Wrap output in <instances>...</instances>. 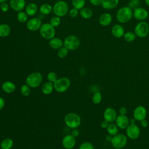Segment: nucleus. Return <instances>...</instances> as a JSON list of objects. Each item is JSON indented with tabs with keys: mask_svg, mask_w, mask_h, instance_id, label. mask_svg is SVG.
Returning a JSON list of instances; mask_svg holds the SVG:
<instances>
[{
	"mask_svg": "<svg viewBox=\"0 0 149 149\" xmlns=\"http://www.w3.org/2000/svg\"><path fill=\"white\" fill-rule=\"evenodd\" d=\"M81 118L76 113L70 112L67 113L64 118L66 125L71 129H76L81 124Z\"/></svg>",
	"mask_w": 149,
	"mask_h": 149,
	"instance_id": "nucleus-1",
	"label": "nucleus"
},
{
	"mask_svg": "<svg viewBox=\"0 0 149 149\" xmlns=\"http://www.w3.org/2000/svg\"><path fill=\"white\" fill-rule=\"evenodd\" d=\"M133 16L132 9L129 6H123L118 10L116 17L119 23H126L131 20Z\"/></svg>",
	"mask_w": 149,
	"mask_h": 149,
	"instance_id": "nucleus-2",
	"label": "nucleus"
},
{
	"mask_svg": "<svg viewBox=\"0 0 149 149\" xmlns=\"http://www.w3.org/2000/svg\"><path fill=\"white\" fill-rule=\"evenodd\" d=\"M42 81V75L39 72H34L30 73L26 79V83L31 88H37Z\"/></svg>",
	"mask_w": 149,
	"mask_h": 149,
	"instance_id": "nucleus-3",
	"label": "nucleus"
},
{
	"mask_svg": "<svg viewBox=\"0 0 149 149\" xmlns=\"http://www.w3.org/2000/svg\"><path fill=\"white\" fill-rule=\"evenodd\" d=\"M54 90L60 93L66 91L70 86V80L66 77L58 78L54 83Z\"/></svg>",
	"mask_w": 149,
	"mask_h": 149,
	"instance_id": "nucleus-4",
	"label": "nucleus"
},
{
	"mask_svg": "<svg viewBox=\"0 0 149 149\" xmlns=\"http://www.w3.org/2000/svg\"><path fill=\"white\" fill-rule=\"evenodd\" d=\"M52 11L55 16L59 17H63L69 12V6L65 1H58L52 7Z\"/></svg>",
	"mask_w": 149,
	"mask_h": 149,
	"instance_id": "nucleus-5",
	"label": "nucleus"
},
{
	"mask_svg": "<svg viewBox=\"0 0 149 149\" xmlns=\"http://www.w3.org/2000/svg\"><path fill=\"white\" fill-rule=\"evenodd\" d=\"M39 30L40 34L41 37L46 40H51L55 37V29L49 23H45L42 24Z\"/></svg>",
	"mask_w": 149,
	"mask_h": 149,
	"instance_id": "nucleus-6",
	"label": "nucleus"
},
{
	"mask_svg": "<svg viewBox=\"0 0 149 149\" xmlns=\"http://www.w3.org/2000/svg\"><path fill=\"white\" fill-rule=\"evenodd\" d=\"M80 44V40L74 35L67 36L63 41V46L68 50H75L79 48Z\"/></svg>",
	"mask_w": 149,
	"mask_h": 149,
	"instance_id": "nucleus-7",
	"label": "nucleus"
},
{
	"mask_svg": "<svg viewBox=\"0 0 149 149\" xmlns=\"http://www.w3.org/2000/svg\"><path fill=\"white\" fill-rule=\"evenodd\" d=\"M134 33L139 37H146L149 33L148 24L144 21L140 22L134 28Z\"/></svg>",
	"mask_w": 149,
	"mask_h": 149,
	"instance_id": "nucleus-8",
	"label": "nucleus"
},
{
	"mask_svg": "<svg viewBox=\"0 0 149 149\" xmlns=\"http://www.w3.org/2000/svg\"><path fill=\"white\" fill-rule=\"evenodd\" d=\"M127 141V137L124 134H117L112 138L111 143L115 148H122L126 146Z\"/></svg>",
	"mask_w": 149,
	"mask_h": 149,
	"instance_id": "nucleus-9",
	"label": "nucleus"
},
{
	"mask_svg": "<svg viewBox=\"0 0 149 149\" xmlns=\"http://www.w3.org/2000/svg\"><path fill=\"white\" fill-rule=\"evenodd\" d=\"M126 133L130 139L134 140L139 137L140 131L139 127L135 123H130L126 128Z\"/></svg>",
	"mask_w": 149,
	"mask_h": 149,
	"instance_id": "nucleus-10",
	"label": "nucleus"
},
{
	"mask_svg": "<svg viewBox=\"0 0 149 149\" xmlns=\"http://www.w3.org/2000/svg\"><path fill=\"white\" fill-rule=\"evenodd\" d=\"M41 20L40 18L33 17L29 19L26 23V27L28 30L34 31L40 29L42 25Z\"/></svg>",
	"mask_w": 149,
	"mask_h": 149,
	"instance_id": "nucleus-11",
	"label": "nucleus"
},
{
	"mask_svg": "<svg viewBox=\"0 0 149 149\" xmlns=\"http://www.w3.org/2000/svg\"><path fill=\"white\" fill-rule=\"evenodd\" d=\"M63 147L65 149H72L76 144V137L71 134L65 136L62 140Z\"/></svg>",
	"mask_w": 149,
	"mask_h": 149,
	"instance_id": "nucleus-12",
	"label": "nucleus"
},
{
	"mask_svg": "<svg viewBox=\"0 0 149 149\" xmlns=\"http://www.w3.org/2000/svg\"><path fill=\"white\" fill-rule=\"evenodd\" d=\"M147 111L146 108L143 106L137 107L133 111V116L136 120L141 121L146 117Z\"/></svg>",
	"mask_w": 149,
	"mask_h": 149,
	"instance_id": "nucleus-13",
	"label": "nucleus"
},
{
	"mask_svg": "<svg viewBox=\"0 0 149 149\" xmlns=\"http://www.w3.org/2000/svg\"><path fill=\"white\" fill-rule=\"evenodd\" d=\"M115 122L118 127L121 129H126L130 123V120L128 118L126 115H118L116 118Z\"/></svg>",
	"mask_w": 149,
	"mask_h": 149,
	"instance_id": "nucleus-14",
	"label": "nucleus"
},
{
	"mask_svg": "<svg viewBox=\"0 0 149 149\" xmlns=\"http://www.w3.org/2000/svg\"><path fill=\"white\" fill-rule=\"evenodd\" d=\"M133 15L135 19L140 21H143L146 20L148 16V12L145 9L140 7L134 9Z\"/></svg>",
	"mask_w": 149,
	"mask_h": 149,
	"instance_id": "nucleus-15",
	"label": "nucleus"
},
{
	"mask_svg": "<svg viewBox=\"0 0 149 149\" xmlns=\"http://www.w3.org/2000/svg\"><path fill=\"white\" fill-rule=\"evenodd\" d=\"M9 5L10 8L16 12H20L26 6L25 0H10Z\"/></svg>",
	"mask_w": 149,
	"mask_h": 149,
	"instance_id": "nucleus-16",
	"label": "nucleus"
},
{
	"mask_svg": "<svg viewBox=\"0 0 149 149\" xmlns=\"http://www.w3.org/2000/svg\"><path fill=\"white\" fill-rule=\"evenodd\" d=\"M116 117H117L116 112L113 108H107L104 111V120H105L108 123H111L115 120Z\"/></svg>",
	"mask_w": 149,
	"mask_h": 149,
	"instance_id": "nucleus-17",
	"label": "nucleus"
},
{
	"mask_svg": "<svg viewBox=\"0 0 149 149\" xmlns=\"http://www.w3.org/2000/svg\"><path fill=\"white\" fill-rule=\"evenodd\" d=\"M1 88L3 92L8 94H10L15 91L16 86L10 81H6L2 83Z\"/></svg>",
	"mask_w": 149,
	"mask_h": 149,
	"instance_id": "nucleus-18",
	"label": "nucleus"
},
{
	"mask_svg": "<svg viewBox=\"0 0 149 149\" xmlns=\"http://www.w3.org/2000/svg\"><path fill=\"white\" fill-rule=\"evenodd\" d=\"M112 20V17L111 14L105 13L102 14L99 17V23L103 26H107L109 25Z\"/></svg>",
	"mask_w": 149,
	"mask_h": 149,
	"instance_id": "nucleus-19",
	"label": "nucleus"
},
{
	"mask_svg": "<svg viewBox=\"0 0 149 149\" xmlns=\"http://www.w3.org/2000/svg\"><path fill=\"white\" fill-rule=\"evenodd\" d=\"M112 35L116 38H120L125 34V30L120 24L114 25L111 30Z\"/></svg>",
	"mask_w": 149,
	"mask_h": 149,
	"instance_id": "nucleus-20",
	"label": "nucleus"
},
{
	"mask_svg": "<svg viewBox=\"0 0 149 149\" xmlns=\"http://www.w3.org/2000/svg\"><path fill=\"white\" fill-rule=\"evenodd\" d=\"M119 0H102L101 5L105 9H112L117 6Z\"/></svg>",
	"mask_w": 149,
	"mask_h": 149,
	"instance_id": "nucleus-21",
	"label": "nucleus"
},
{
	"mask_svg": "<svg viewBox=\"0 0 149 149\" xmlns=\"http://www.w3.org/2000/svg\"><path fill=\"white\" fill-rule=\"evenodd\" d=\"M49 45L52 49H59L63 47V42L61 39L59 38L54 37L49 40Z\"/></svg>",
	"mask_w": 149,
	"mask_h": 149,
	"instance_id": "nucleus-22",
	"label": "nucleus"
},
{
	"mask_svg": "<svg viewBox=\"0 0 149 149\" xmlns=\"http://www.w3.org/2000/svg\"><path fill=\"white\" fill-rule=\"evenodd\" d=\"M54 90V84L49 81L45 82L41 86V91L43 94L48 95L51 94Z\"/></svg>",
	"mask_w": 149,
	"mask_h": 149,
	"instance_id": "nucleus-23",
	"label": "nucleus"
},
{
	"mask_svg": "<svg viewBox=\"0 0 149 149\" xmlns=\"http://www.w3.org/2000/svg\"><path fill=\"white\" fill-rule=\"evenodd\" d=\"M38 10V7L37 5L34 3H30L26 6V13L27 15L33 16L35 15Z\"/></svg>",
	"mask_w": 149,
	"mask_h": 149,
	"instance_id": "nucleus-24",
	"label": "nucleus"
},
{
	"mask_svg": "<svg viewBox=\"0 0 149 149\" xmlns=\"http://www.w3.org/2000/svg\"><path fill=\"white\" fill-rule=\"evenodd\" d=\"M11 29L10 27L7 24H0V37H6L8 36L10 33Z\"/></svg>",
	"mask_w": 149,
	"mask_h": 149,
	"instance_id": "nucleus-25",
	"label": "nucleus"
},
{
	"mask_svg": "<svg viewBox=\"0 0 149 149\" xmlns=\"http://www.w3.org/2000/svg\"><path fill=\"white\" fill-rule=\"evenodd\" d=\"M13 146V141L12 139L6 137L1 141V149H11Z\"/></svg>",
	"mask_w": 149,
	"mask_h": 149,
	"instance_id": "nucleus-26",
	"label": "nucleus"
},
{
	"mask_svg": "<svg viewBox=\"0 0 149 149\" xmlns=\"http://www.w3.org/2000/svg\"><path fill=\"white\" fill-rule=\"evenodd\" d=\"M80 14L83 18L88 19L92 17L93 11L88 8H83L81 9H80Z\"/></svg>",
	"mask_w": 149,
	"mask_h": 149,
	"instance_id": "nucleus-27",
	"label": "nucleus"
},
{
	"mask_svg": "<svg viewBox=\"0 0 149 149\" xmlns=\"http://www.w3.org/2000/svg\"><path fill=\"white\" fill-rule=\"evenodd\" d=\"M52 10V7L48 3H44L40 7V12L41 14L47 15H48Z\"/></svg>",
	"mask_w": 149,
	"mask_h": 149,
	"instance_id": "nucleus-28",
	"label": "nucleus"
},
{
	"mask_svg": "<svg viewBox=\"0 0 149 149\" xmlns=\"http://www.w3.org/2000/svg\"><path fill=\"white\" fill-rule=\"evenodd\" d=\"M107 131L109 135L113 136L118 134V128L116 125L113 123H110L108 125L107 127Z\"/></svg>",
	"mask_w": 149,
	"mask_h": 149,
	"instance_id": "nucleus-29",
	"label": "nucleus"
},
{
	"mask_svg": "<svg viewBox=\"0 0 149 149\" xmlns=\"http://www.w3.org/2000/svg\"><path fill=\"white\" fill-rule=\"evenodd\" d=\"M20 93L24 97H27L30 95L31 93V87L29 86L26 83L22 86L20 88Z\"/></svg>",
	"mask_w": 149,
	"mask_h": 149,
	"instance_id": "nucleus-30",
	"label": "nucleus"
},
{
	"mask_svg": "<svg viewBox=\"0 0 149 149\" xmlns=\"http://www.w3.org/2000/svg\"><path fill=\"white\" fill-rule=\"evenodd\" d=\"M72 5L73 8L79 9H81L85 5V0H72Z\"/></svg>",
	"mask_w": 149,
	"mask_h": 149,
	"instance_id": "nucleus-31",
	"label": "nucleus"
},
{
	"mask_svg": "<svg viewBox=\"0 0 149 149\" xmlns=\"http://www.w3.org/2000/svg\"><path fill=\"white\" fill-rule=\"evenodd\" d=\"M136 37V35L135 34V33L132 31H127L126 33H125L123 36L124 40L126 41L129 42L133 41L135 40Z\"/></svg>",
	"mask_w": 149,
	"mask_h": 149,
	"instance_id": "nucleus-32",
	"label": "nucleus"
},
{
	"mask_svg": "<svg viewBox=\"0 0 149 149\" xmlns=\"http://www.w3.org/2000/svg\"><path fill=\"white\" fill-rule=\"evenodd\" d=\"M27 15L24 12L20 11L17 14V19L20 23H25L27 20Z\"/></svg>",
	"mask_w": 149,
	"mask_h": 149,
	"instance_id": "nucleus-33",
	"label": "nucleus"
},
{
	"mask_svg": "<svg viewBox=\"0 0 149 149\" xmlns=\"http://www.w3.org/2000/svg\"><path fill=\"white\" fill-rule=\"evenodd\" d=\"M102 100V95L100 92H95L92 97L93 102L95 104H99Z\"/></svg>",
	"mask_w": 149,
	"mask_h": 149,
	"instance_id": "nucleus-34",
	"label": "nucleus"
},
{
	"mask_svg": "<svg viewBox=\"0 0 149 149\" xmlns=\"http://www.w3.org/2000/svg\"><path fill=\"white\" fill-rule=\"evenodd\" d=\"M47 78L48 81H50L51 83H53L58 79L56 73L54 72H49L47 74Z\"/></svg>",
	"mask_w": 149,
	"mask_h": 149,
	"instance_id": "nucleus-35",
	"label": "nucleus"
},
{
	"mask_svg": "<svg viewBox=\"0 0 149 149\" xmlns=\"http://www.w3.org/2000/svg\"><path fill=\"white\" fill-rule=\"evenodd\" d=\"M61 19L58 16H54L52 17L51 20H50V22H49V23L54 27H58L60 23H61Z\"/></svg>",
	"mask_w": 149,
	"mask_h": 149,
	"instance_id": "nucleus-36",
	"label": "nucleus"
},
{
	"mask_svg": "<svg viewBox=\"0 0 149 149\" xmlns=\"http://www.w3.org/2000/svg\"><path fill=\"white\" fill-rule=\"evenodd\" d=\"M68 54V49L65 47H62L58 49V56L61 58H65V56H66Z\"/></svg>",
	"mask_w": 149,
	"mask_h": 149,
	"instance_id": "nucleus-37",
	"label": "nucleus"
},
{
	"mask_svg": "<svg viewBox=\"0 0 149 149\" xmlns=\"http://www.w3.org/2000/svg\"><path fill=\"white\" fill-rule=\"evenodd\" d=\"M140 4V0H130L128 3V6L130 8L132 9H135L139 8V5Z\"/></svg>",
	"mask_w": 149,
	"mask_h": 149,
	"instance_id": "nucleus-38",
	"label": "nucleus"
},
{
	"mask_svg": "<svg viewBox=\"0 0 149 149\" xmlns=\"http://www.w3.org/2000/svg\"><path fill=\"white\" fill-rule=\"evenodd\" d=\"M79 149H94L93 145L88 141L83 142L79 146Z\"/></svg>",
	"mask_w": 149,
	"mask_h": 149,
	"instance_id": "nucleus-39",
	"label": "nucleus"
},
{
	"mask_svg": "<svg viewBox=\"0 0 149 149\" xmlns=\"http://www.w3.org/2000/svg\"><path fill=\"white\" fill-rule=\"evenodd\" d=\"M9 6L6 2L1 3L0 5V9L3 12H8L9 10Z\"/></svg>",
	"mask_w": 149,
	"mask_h": 149,
	"instance_id": "nucleus-40",
	"label": "nucleus"
},
{
	"mask_svg": "<svg viewBox=\"0 0 149 149\" xmlns=\"http://www.w3.org/2000/svg\"><path fill=\"white\" fill-rule=\"evenodd\" d=\"M69 15L71 17H75L78 15V10L74 8H72L69 11Z\"/></svg>",
	"mask_w": 149,
	"mask_h": 149,
	"instance_id": "nucleus-41",
	"label": "nucleus"
},
{
	"mask_svg": "<svg viewBox=\"0 0 149 149\" xmlns=\"http://www.w3.org/2000/svg\"><path fill=\"white\" fill-rule=\"evenodd\" d=\"M90 2L94 6H98L101 5L102 0H90Z\"/></svg>",
	"mask_w": 149,
	"mask_h": 149,
	"instance_id": "nucleus-42",
	"label": "nucleus"
},
{
	"mask_svg": "<svg viewBox=\"0 0 149 149\" xmlns=\"http://www.w3.org/2000/svg\"><path fill=\"white\" fill-rule=\"evenodd\" d=\"M5 101L4 99L2 97H0V111L3 108V107H5Z\"/></svg>",
	"mask_w": 149,
	"mask_h": 149,
	"instance_id": "nucleus-43",
	"label": "nucleus"
},
{
	"mask_svg": "<svg viewBox=\"0 0 149 149\" xmlns=\"http://www.w3.org/2000/svg\"><path fill=\"white\" fill-rule=\"evenodd\" d=\"M127 112V109L125 107H121L119 109V113L120 115H126V113Z\"/></svg>",
	"mask_w": 149,
	"mask_h": 149,
	"instance_id": "nucleus-44",
	"label": "nucleus"
},
{
	"mask_svg": "<svg viewBox=\"0 0 149 149\" xmlns=\"http://www.w3.org/2000/svg\"><path fill=\"white\" fill-rule=\"evenodd\" d=\"M71 134H72L73 136H74V137H77V136H79V131L77 129H73V130Z\"/></svg>",
	"mask_w": 149,
	"mask_h": 149,
	"instance_id": "nucleus-45",
	"label": "nucleus"
},
{
	"mask_svg": "<svg viewBox=\"0 0 149 149\" xmlns=\"http://www.w3.org/2000/svg\"><path fill=\"white\" fill-rule=\"evenodd\" d=\"M108 126V122H107L105 120H104V121H102L101 123V127L103 129H105V128H107Z\"/></svg>",
	"mask_w": 149,
	"mask_h": 149,
	"instance_id": "nucleus-46",
	"label": "nucleus"
},
{
	"mask_svg": "<svg viewBox=\"0 0 149 149\" xmlns=\"http://www.w3.org/2000/svg\"><path fill=\"white\" fill-rule=\"evenodd\" d=\"M140 122H141V125L143 127H146L147 126V125H148V122H147L145 119H143V120H141Z\"/></svg>",
	"mask_w": 149,
	"mask_h": 149,
	"instance_id": "nucleus-47",
	"label": "nucleus"
},
{
	"mask_svg": "<svg viewBox=\"0 0 149 149\" xmlns=\"http://www.w3.org/2000/svg\"><path fill=\"white\" fill-rule=\"evenodd\" d=\"M135 122H136V119L134 118H132V119H130V123L131 124L135 123Z\"/></svg>",
	"mask_w": 149,
	"mask_h": 149,
	"instance_id": "nucleus-48",
	"label": "nucleus"
},
{
	"mask_svg": "<svg viewBox=\"0 0 149 149\" xmlns=\"http://www.w3.org/2000/svg\"><path fill=\"white\" fill-rule=\"evenodd\" d=\"M145 2L147 5V6H149V0H145Z\"/></svg>",
	"mask_w": 149,
	"mask_h": 149,
	"instance_id": "nucleus-49",
	"label": "nucleus"
},
{
	"mask_svg": "<svg viewBox=\"0 0 149 149\" xmlns=\"http://www.w3.org/2000/svg\"><path fill=\"white\" fill-rule=\"evenodd\" d=\"M7 0H0V3H3V2H6Z\"/></svg>",
	"mask_w": 149,
	"mask_h": 149,
	"instance_id": "nucleus-50",
	"label": "nucleus"
},
{
	"mask_svg": "<svg viewBox=\"0 0 149 149\" xmlns=\"http://www.w3.org/2000/svg\"><path fill=\"white\" fill-rule=\"evenodd\" d=\"M1 142H0V148H1Z\"/></svg>",
	"mask_w": 149,
	"mask_h": 149,
	"instance_id": "nucleus-51",
	"label": "nucleus"
},
{
	"mask_svg": "<svg viewBox=\"0 0 149 149\" xmlns=\"http://www.w3.org/2000/svg\"><path fill=\"white\" fill-rule=\"evenodd\" d=\"M115 149H121V148H115Z\"/></svg>",
	"mask_w": 149,
	"mask_h": 149,
	"instance_id": "nucleus-52",
	"label": "nucleus"
},
{
	"mask_svg": "<svg viewBox=\"0 0 149 149\" xmlns=\"http://www.w3.org/2000/svg\"><path fill=\"white\" fill-rule=\"evenodd\" d=\"M57 1H61V0H57Z\"/></svg>",
	"mask_w": 149,
	"mask_h": 149,
	"instance_id": "nucleus-53",
	"label": "nucleus"
},
{
	"mask_svg": "<svg viewBox=\"0 0 149 149\" xmlns=\"http://www.w3.org/2000/svg\"><path fill=\"white\" fill-rule=\"evenodd\" d=\"M104 149H106V148H104Z\"/></svg>",
	"mask_w": 149,
	"mask_h": 149,
	"instance_id": "nucleus-54",
	"label": "nucleus"
},
{
	"mask_svg": "<svg viewBox=\"0 0 149 149\" xmlns=\"http://www.w3.org/2000/svg\"><path fill=\"white\" fill-rule=\"evenodd\" d=\"M0 149H1V148H0Z\"/></svg>",
	"mask_w": 149,
	"mask_h": 149,
	"instance_id": "nucleus-55",
	"label": "nucleus"
}]
</instances>
